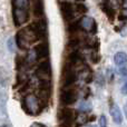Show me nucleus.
Returning a JSON list of instances; mask_svg holds the SVG:
<instances>
[{"label":"nucleus","mask_w":127,"mask_h":127,"mask_svg":"<svg viewBox=\"0 0 127 127\" xmlns=\"http://www.w3.org/2000/svg\"><path fill=\"white\" fill-rule=\"evenodd\" d=\"M124 7H125V8H127V0H125V1H124Z\"/></svg>","instance_id":"obj_23"},{"label":"nucleus","mask_w":127,"mask_h":127,"mask_svg":"<svg viewBox=\"0 0 127 127\" xmlns=\"http://www.w3.org/2000/svg\"><path fill=\"white\" fill-rule=\"evenodd\" d=\"M8 47H9V50L13 51V44H12V39H9L8 40Z\"/></svg>","instance_id":"obj_21"},{"label":"nucleus","mask_w":127,"mask_h":127,"mask_svg":"<svg viewBox=\"0 0 127 127\" xmlns=\"http://www.w3.org/2000/svg\"><path fill=\"white\" fill-rule=\"evenodd\" d=\"M36 75L41 79H48L49 76H51V68H50V63L48 59L44 60L39 64L37 70H36Z\"/></svg>","instance_id":"obj_7"},{"label":"nucleus","mask_w":127,"mask_h":127,"mask_svg":"<svg viewBox=\"0 0 127 127\" xmlns=\"http://www.w3.org/2000/svg\"><path fill=\"white\" fill-rule=\"evenodd\" d=\"M81 25H83L84 28L90 30L92 32H96V22L94 21V19L90 17H85L81 21Z\"/></svg>","instance_id":"obj_15"},{"label":"nucleus","mask_w":127,"mask_h":127,"mask_svg":"<svg viewBox=\"0 0 127 127\" xmlns=\"http://www.w3.org/2000/svg\"><path fill=\"white\" fill-rule=\"evenodd\" d=\"M77 100V93L75 89L70 87H65V89L60 94V101L63 105L65 106H69L75 104Z\"/></svg>","instance_id":"obj_6"},{"label":"nucleus","mask_w":127,"mask_h":127,"mask_svg":"<svg viewBox=\"0 0 127 127\" xmlns=\"http://www.w3.org/2000/svg\"><path fill=\"white\" fill-rule=\"evenodd\" d=\"M101 9H103V11L105 12V15H106V17L108 18V20H109L110 22L114 21V19H115V10L107 1L103 2V4H101Z\"/></svg>","instance_id":"obj_13"},{"label":"nucleus","mask_w":127,"mask_h":127,"mask_svg":"<svg viewBox=\"0 0 127 127\" xmlns=\"http://www.w3.org/2000/svg\"><path fill=\"white\" fill-rule=\"evenodd\" d=\"M79 39L78 38H71V39L68 41V44H67V47L68 48H71V49H75V48H77V47L79 46Z\"/></svg>","instance_id":"obj_19"},{"label":"nucleus","mask_w":127,"mask_h":127,"mask_svg":"<svg viewBox=\"0 0 127 127\" xmlns=\"http://www.w3.org/2000/svg\"><path fill=\"white\" fill-rule=\"evenodd\" d=\"M122 92H123L125 95H127V83H125L123 85V87H122Z\"/></svg>","instance_id":"obj_22"},{"label":"nucleus","mask_w":127,"mask_h":127,"mask_svg":"<svg viewBox=\"0 0 127 127\" xmlns=\"http://www.w3.org/2000/svg\"><path fill=\"white\" fill-rule=\"evenodd\" d=\"M27 30L30 32V35L36 40L41 39L45 37L47 32L46 22H45V20H35V21L29 24V26L27 27Z\"/></svg>","instance_id":"obj_3"},{"label":"nucleus","mask_w":127,"mask_h":127,"mask_svg":"<svg viewBox=\"0 0 127 127\" xmlns=\"http://www.w3.org/2000/svg\"><path fill=\"white\" fill-rule=\"evenodd\" d=\"M16 44L20 49H27V46L29 42V39L26 35V30H19L16 35Z\"/></svg>","instance_id":"obj_10"},{"label":"nucleus","mask_w":127,"mask_h":127,"mask_svg":"<svg viewBox=\"0 0 127 127\" xmlns=\"http://www.w3.org/2000/svg\"><path fill=\"white\" fill-rule=\"evenodd\" d=\"M110 115H112L113 119H114V122L116 124L123 123V114H122V110L118 105L113 104V105L110 106Z\"/></svg>","instance_id":"obj_11"},{"label":"nucleus","mask_w":127,"mask_h":127,"mask_svg":"<svg viewBox=\"0 0 127 127\" xmlns=\"http://www.w3.org/2000/svg\"><path fill=\"white\" fill-rule=\"evenodd\" d=\"M35 55L38 59H45L49 55V48L47 42H40L35 47Z\"/></svg>","instance_id":"obj_9"},{"label":"nucleus","mask_w":127,"mask_h":127,"mask_svg":"<svg viewBox=\"0 0 127 127\" xmlns=\"http://www.w3.org/2000/svg\"><path fill=\"white\" fill-rule=\"evenodd\" d=\"M75 118V113L71 108L64 107L58 112V119L62 126H70Z\"/></svg>","instance_id":"obj_5"},{"label":"nucleus","mask_w":127,"mask_h":127,"mask_svg":"<svg viewBox=\"0 0 127 127\" xmlns=\"http://www.w3.org/2000/svg\"><path fill=\"white\" fill-rule=\"evenodd\" d=\"M99 125L100 126H106L107 125V122H106V117L104 116H100V119H99Z\"/></svg>","instance_id":"obj_20"},{"label":"nucleus","mask_w":127,"mask_h":127,"mask_svg":"<svg viewBox=\"0 0 127 127\" xmlns=\"http://www.w3.org/2000/svg\"><path fill=\"white\" fill-rule=\"evenodd\" d=\"M60 11H62V16L66 21H70L71 19H74L75 17V10L72 3L68 1H63L60 2Z\"/></svg>","instance_id":"obj_8"},{"label":"nucleus","mask_w":127,"mask_h":127,"mask_svg":"<svg viewBox=\"0 0 127 127\" xmlns=\"http://www.w3.org/2000/svg\"><path fill=\"white\" fill-rule=\"evenodd\" d=\"M63 78H64V87H70L71 85H74L77 80V74L74 70V66L70 65L69 63H67L64 67L63 71Z\"/></svg>","instance_id":"obj_4"},{"label":"nucleus","mask_w":127,"mask_h":127,"mask_svg":"<svg viewBox=\"0 0 127 127\" xmlns=\"http://www.w3.org/2000/svg\"><path fill=\"white\" fill-rule=\"evenodd\" d=\"M75 8H76L77 13H86L87 12V7H86V4L81 3V2H77Z\"/></svg>","instance_id":"obj_17"},{"label":"nucleus","mask_w":127,"mask_h":127,"mask_svg":"<svg viewBox=\"0 0 127 127\" xmlns=\"http://www.w3.org/2000/svg\"><path fill=\"white\" fill-rule=\"evenodd\" d=\"M22 108L29 115H36L35 110H37V113L39 114L42 110V101L35 95H28L22 103Z\"/></svg>","instance_id":"obj_2"},{"label":"nucleus","mask_w":127,"mask_h":127,"mask_svg":"<svg viewBox=\"0 0 127 127\" xmlns=\"http://www.w3.org/2000/svg\"><path fill=\"white\" fill-rule=\"evenodd\" d=\"M114 62L116 65L121 67H126L127 66V54L124 51H118L114 56Z\"/></svg>","instance_id":"obj_14"},{"label":"nucleus","mask_w":127,"mask_h":127,"mask_svg":"<svg viewBox=\"0 0 127 127\" xmlns=\"http://www.w3.org/2000/svg\"><path fill=\"white\" fill-rule=\"evenodd\" d=\"M32 15L39 18L44 15V3L42 0H32Z\"/></svg>","instance_id":"obj_12"},{"label":"nucleus","mask_w":127,"mask_h":127,"mask_svg":"<svg viewBox=\"0 0 127 127\" xmlns=\"http://www.w3.org/2000/svg\"><path fill=\"white\" fill-rule=\"evenodd\" d=\"M81 60V55L78 53V51H72V53L69 54V56H68V60L67 63H69L70 65L75 66L77 65V64H79Z\"/></svg>","instance_id":"obj_16"},{"label":"nucleus","mask_w":127,"mask_h":127,"mask_svg":"<svg viewBox=\"0 0 127 127\" xmlns=\"http://www.w3.org/2000/svg\"><path fill=\"white\" fill-rule=\"evenodd\" d=\"M13 22L17 27L29 20V0H12Z\"/></svg>","instance_id":"obj_1"},{"label":"nucleus","mask_w":127,"mask_h":127,"mask_svg":"<svg viewBox=\"0 0 127 127\" xmlns=\"http://www.w3.org/2000/svg\"><path fill=\"white\" fill-rule=\"evenodd\" d=\"M79 28H80V22H79V21H75V22H70V24H69L68 30H69V32H77Z\"/></svg>","instance_id":"obj_18"}]
</instances>
